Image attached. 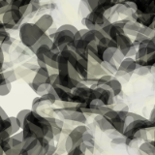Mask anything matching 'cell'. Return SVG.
<instances>
[{
    "label": "cell",
    "instance_id": "cell-1",
    "mask_svg": "<svg viewBox=\"0 0 155 155\" xmlns=\"http://www.w3.org/2000/svg\"><path fill=\"white\" fill-rule=\"evenodd\" d=\"M45 34L41 28H39L35 23L24 22L19 26V39L24 46L30 48L40 40Z\"/></svg>",
    "mask_w": 155,
    "mask_h": 155
},
{
    "label": "cell",
    "instance_id": "cell-2",
    "mask_svg": "<svg viewBox=\"0 0 155 155\" xmlns=\"http://www.w3.org/2000/svg\"><path fill=\"white\" fill-rule=\"evenodd\" d=\"M74 35L75 34L69 30L56 31L53 37V43L51 46V51L54 52H60L65 48H72L74 50Z\"/></svg>",
    "mask_w": 155,
    "mask_h": 155
},
{
    "label": "cell",
    "instance_id": "cell-3",
    "mask_svg": "<svg viewBox=\"0 0 155 155\" xmlns=\"http://www.w3.org/2000/svg\"><path fill=\"white\" fill-rule=\"evenodd\" d=\"M109 22H110L109 18L107 17L104 13L98 11L97 9L92 10L86 17L82 18V24H84L87 29H97V30H101V29Z\"/></svg>",
    "mask_w": 155,
    "mask_h": 155
},
{
    "label": "cell",
    "instance_id": "cell-4",
    "mask_svg": "<svg viewBox=\"0 0 155 155\" xmlns=\"http://www.w3.org/2000/svg\"><path fill=\"white\" fill-rule=\"evenodd\" d=\"M23 18V15L19 9L11 5V8L2 15V22L5 29H15L18 24L21 23Z\"/></svg>",
    "mask_w": 155,
    "mask_h": 155
},
{
    "label": "cell",
    "instance_id": "cell-5",
    "mask_svg": "<svg viewBox=\"0 0 155 155\" xmlns=\"http://www.w3.org/2000/svg\"><path fill=\"white\" fill-rule=\"evenodd\" d=\"M155 52V42L151 38L145 39L140 44L137 48V54H136L135 58L136 59H140L149 54H152Z\"/></svg>",
    "mask_w": 155,
    "mask_h": 155
},
{
    "label": "cell",
    "instance_id": "cell-6",
    "mask_svg": "<svg viewBox=\"0 0 155 155\" xmlns=\"http://www.w3.org/2000/svg\"><path fill=\"white\" fill-rule=\"evenodd\" d=\"M138 64L137 60L135 57H125L122 62L118 65V71L122 72L124 75H130L132 76L135 71L137 70Z\"/></svg>",
    "mask_w": 155,
    "mask_h": 155
},
{
    "label": "cell",
    "instance_id": "cell-7",
    "mask_svg": "<svg viewBox=\"0 0 155 155\" xmlns=\"http://www.w3.org/2000/svg\"><path fill=\"white\" fill-rule=\"evenodd\" d=\"M115 42H116V44H117L118 50L123 53L125 57H126V55H127L128 51L131 50V48L134 46L133 40L130 38L129 35H127V34H125V33L121 34V35H119L117 38H116Z\"/></svg>",
    "mask_w": 155,
    "mask_h": 155
},
{
    "label": "cell",
    "instance_id": "cell-8",
    "mask_svg": "<svg viewBox=\"0 0 155 155\" xmlns=\"http://www.w3.org/2000/svg\"><path fill=\"white\" fill-rule=\"evenodd\" d=\"M138 14H155V0H135Z\"/></svg>",
    "mask_w": 155,
    "mask_h": 155
},
{
    "label": "cell",
    "instance_id": "cell-9",
    "mask_svg": "<svg viewBox=\"0 0 155 155\" xmlns=\"http://www.w3.org/2000/svg\"><path fill=\"white\" fill-rule=\"evenodd\" d=\"M103 37H104L103 33L100 30H97V29H88V31L84 34V36L82 37V39H84L89 46L97 48L100 40Z\"/></svg>",
    "mask_w": 155,
    "mask_h": 155
},
{
    "label": "cell",
    "instance_id": "cell-10",
    "mask_svg": "<svg viewBox=\"0 0 155 155\" xmlns=\"http://www.w3.org/2000/svg\"><path fill=\"white\" fill-rule=\"evenodd\" d=\"M88 68H89V60L88 58L86 57H82L79 55V58H78L77 64L75 66V69L77 70V72L79 73L80 77L81 78V80L85 79V78L88 76Z\"/></svg>",
    "mask_w": 155,
    "mask_h": 155
},
{
    "label": "cell",
    "instance_id": "cell-11",
    "mask_svg": "<svg viewBox=\"0 0 155 155\" xmlns=\"http://www.w3.org/2000/svg\"><path fill=\"white\" fill-rule=\"evenodd\" d=\"M35 24L47 33L51 26H53V18L50 14H44L35 21Z\"/></svg>",
    "mask_w": 155,
    "mask_h": 155
},
{
    "label": "cell",
    "instance_id": "cell-12",
    "mask_svg": "<svg viewBox=\"0 0 155 155\" xmlns=\"http://www.w3.org/2000/svg\"><path fill=\"white\" fill-rule=\"evenodd\" d=\"M137 13V12H136ZM136 21L142 26L154 28L155 25V14H138Z\"/></svg>",
    "mask_w": 155,
    "mask_h": 155
},
{
    "label": "cell",
    "instance_id": "cell-13",
    "mask_svg": "<svg viewBox=\"0 0 155 155\" xmlns=\"http://www.w3.org/2000/svg\"><path fill=\"white\" fill-rule=\"evenodd\" d=\"M94 122L99 127V129L101 131H103V132H110V131L114 130L111 123L105 117L104 115L96 114L94 117Z\"/></svg>",
    "mask_w": 155,
    "mask_h": 155
},
{
    "label": "cell",
    "instance_id": "cell-14",
    "mask_svg": "<svg viewBox=\"0 0 155 155\" xmlns=\"http://www.w3.org/2000/svg\"><path fill=\"white\" fill-rule=\"evenodd\" d=\"M119 1L120 0H99L98 6L96 7V9L98 11L104 13L107 16V13L114 9L116 5L119 3Z\"/></svg>",
    "mask_w": 155,
    "mask_h": 155
},
{
    "label": "cell",
    "instance_id": "cell-15",
    "mask_svg": "<svg viewBox=\"0 0 155 155\" xmlns=\"http://www.w3.org/2000/svg\"><path fill=\"white\" fill-rule=\"evenodd\" d=\"M140 27H142V25L139 24L137 21H130L129 22H127L125 24L124 32H125V34H127V35H129V36L135 37L140 32Z\"/></svg>",
    "mask_w": 155,
    "mask_h": 155
},
{
    "label": "cell",
    "instance_id": "cell-16",
    "mask_svg": "<svg viewBox=\"0 0 155 155\" xmlns=\"http://www.w3.org/2000/svg\"><path fill=\"white\" fill-rule=\"evenodd\" d=\"M88 74L90 76H93L95 78H99L103 76L104 74H107V72L104 70L100 63H91L89 62V68H88Z\"/></svg>",
    "mask_w": 155,
    "mask_h": 155
},
{
    "label": "cell",
    "instance_id": "cell-17",
    "mask_svg": "<svg viewBox=\"0 0 155 155\" xmlns=\"http://www.w3.org/2000/svg\"><path fill=\"white\" fill-rule=\"evenodd\" d=\"M52 43H53V40L50 37V35H48V33H45L44 35L41 37V39L39 40L35 45H34L33 47L30 48V51L33 52V53H35L36 51L38 50V48L39 47H41L42 45H48V46H52Z\"/></svg>",
    "mask_w": 155,
    "mask_h": 155
},
{
    "label": "cell",
    "instance_id": "cell-18",
    "mask_svg": "<svg viewBox=\"0 0 155 155\" xmlns=\"http://www.w3.org/2000/svg\"><path fill=\"white\" fill-rule=\"evenodd\" d=\"M115 11L117 12L118 14L120 15H124V16L126 17H130L131 15H132L135 11L134 10H132L131 8H129L127 5H126L125 1L124 0H120L119 3L115 6Z\"/></svg>",
    "mask_w": 155,
    "mask_h": 155
},
{
    "label": "cell",
    "instance_id": "cell-19",
    "mask_svg": "<svg viewBox=\"0 0 155 155\" xmlns=\"http://www.w3.org/2000/svg\"><path fill=\"white\" fill-rule=\"evenodd\" d=\"M108 84L110 87V89L113 91V93L115 97L118 96L121 92H122V84H121V82L119 81L117 78L114 77L113 79L108 82Z\"/></svg>",
    "mask_w": 155,
    "mask_h": 155
},
{
    "label": "cell",
    "instance_id": "cell-20",
    "mask_svg": "<svg viewBox=\"0 0 155 155\" xmlns=\"http://www.w3.org/2000/svg\"><path fill=\"white\" fill-rule=\"evenodd\" d=\"M102 67L104 68V70L108 73V74L110 75H114L115 72L117 71L118 69V65L114 60H110V61H103L101 63Z\"/></svg>",
    "mask_w": 155,
    "mask_h": 155
},
{
    "label": "cell",
    "instance_id": "cell-21",
    "mask_svg": "<svg viewBox=\"0 0 155 155\" xmlns=\"http://www.w3.org/2000/svg\"><path fill=\"white\" fill-rule=\"evenodd\" d=\"M140 150L147 155H155V145L150 140H147L140 144Z\"/></svg>",
    "mask_w": 155,
    "mask_h": 155
},
{
    "label": "cell",
    "instance_id": "cell-22",
    "mask_svg": "<svg viewBox=\"0 0 155 155\" xmlns=\"http://www.w3.org/2000/svg\"><path fill=\"white\" fill-rule=\"evenodd\" d=\"M114 76L113 75H110V74H104L103 76H101L98 78V80H97V82H96V84H93V85H91L90 87H92V88H95V87L97 86H101V85H103V84H108V82L113 79Z\"/></svg>",
    "mask_w": 155,
    "mask_h": 155
},
{
    "label": "cell",
    "instance_id": "cell-23",
    "mask_svg": "<svg viewBox=\"0 0 155 155\" xmlns=\"http://www.w3.org/2000/svg\"><path fill=\"white\" fill-rule=\"evenodd\" d=\"M31 110H28V109H24V110H21V111H18V114H17L16 117L18 118V122L21 123V129L23 127V124H24V120H25L27 114L30 113Z\"/></svg>",
    "mask_w": 155,
    "mask_h": 155
},
{
    "label": "cell",
    "instance_id": "cell-24",
    "mask_svg": "<svg viewBox=\"0 0 155 155\" xmlns=\"http://www.w3.org/2000/svg\"><path fill=\"white\" fill-rule=\"evenodd\" d=\"M9 118L11 120V123H12V131H13V135H14V134L18 133V131L21 129V126L16 116H9Z\"/></svg>",
    "mask_w": 155,
    "mask_h": 155
},
{
    "label": "cell",
    "instance_id": "cell-25",
    "mask_svg": "<svg viewBox=\"0 0 155 155\" xmlns=\"http://www.w3.org/2000/svg\"><path fill=\"white\" fill-rule=\"evenodd\" d=\"M12 89L11 82H6L2 85H0V96H7Z\"/></svg>",
    "mask_w": 155,
    "mask_h": 155
},
{
    "label": "cell",
    "instance_id": "cell-26",
    "mask_svg": "<svg viewBox=\"0 0 155 155\" xmlns=\"http://www.w3.org/2000/svg\"><path fill=\"white\" fill-rule=\"evenodd\" d=\"M4 75H5V78H6V80L8 82H14L17 81V76H16V72H15L13 69L11 70H7L4 72Z\"/></svg>",
    "mask_w": 155,
    "mask_h": 155
},
{
    "label": "cell",
    "instance_id": "cell-27",
    "mask_svg": "<svg viewBox=\"0 0 155 155\" xmlns=\"http://www.w3.org/2000/svg\"><path fill=\"white\" fill-rule=\"evenodd\" d=\"M140 33L143 34L148 38H152L155 35V30L154 28H150V27H145V26H142L140 29Z\"/></svg>",
    "mask_w": 155,
    "mask_h": 155
},
{
    "label": "cell",
    "instance_id": "cell-28",
    "mask_svg": "<svg viewBox=\"0 0 155 155\" xmlns=\"http://www.w3.org/2000/svg\"><path fill=\"white\" fill-rule=\"evenodd\" d=\"M0 147H1V148L3 149L4 153L8 151V150H10L12 147H13V144H12V138L10 137L9 139H6L4 140L3 142L0 143Z\"/></svg>",
    "mask_w": 155,
    "mask_h": 155
},
{
    "label": "cell",
    "instance_id": "cell-29",
    "mask_svg": "<svg viewBox=\"0 0 155 155\" xmlns=\"http://www.w3.org/2000/svg\"><path fill=\"white\" fill-rule=\"evenodd\" d=\"M61 30H69V31H72L73 33H76L79 29H78L75 25H73V24H70V23H65V24H62L59 27H57V31H61Z\"/></svg>",
    "mask_w": 155,
    "mask_h": 155
},
{
    "label": "cell",
    "instance_id": "cell-30",
    "mask_svg": "<svg viewBox=\"0 0 155 155\" xmlns=\"http://www.w3.org/2000/svg\"><path fill=\"white\" fill-rule=\"evenodd\" d=\"M81 2H82L84 4H85L87 7H88L89 11L91 12L92 10L96 9V7L98 6L99 0H81Z\"/></svg>",
    "mask_w": 155,
    "mask_h": 155
},
{
    "label": "cell",
    "instance_id": "cell-31",
    "mask_svg": "<svg viewBox=\"0 0 155 155\" xmlns=\"http://www.w3.org/2000/svg\"><path fill=\"white\" fill-rule=\"evenodd\" d=\"M135 74H137L139 76H145L150 74V70L149 67L147 66H138L137 70L135 71Z\"/></svg>",
    "mask_w": 155,
    "mask_h": 155
},
{
    "label": "cell",
    "instance_id": "cell-32",
    "mask_svg": "<svg viewBox=\"0 0 155 155\" xmlns=\"http://www.w3.org/2000/svg\"><path fill=\"white\" fill-rule=\"evenodd\" d=\"M125 58V56H124V54L122 52H121L119 50H117L115 51V53H114V58H113V60L116 63L117 65H119L121 62H122V60Z\"/></svg>",
    "mask_w": 155,
    "mask_h": 155
},
{
    "label": "cell",
    "instance_id": "cell-33",
    "mask_svg": "<svg viewBox=\"0 0 155 155\" xmlns=\"http://www.w3.org/2000/svg\"><path fill=\"white\" fill-rule=\"evenodd\" d=\"M126 143V138L123 135H121V137H115L111 140V143L114 144H125Z\"/></svg>",
    "mask_w": 155,
    "mask_h": 155
},
{
    "label": "cell",
    "instance_id": "cell-34",
    "mask_svg": "<svg viewBox=\"0 0 155 155\" xmlns=\"http://www.w3.org/2000/svg\"><path fill=\"white\" fill-rule=\"evenodd\" d=\"M110 27H111V22H109L108 24H106V25L102 28L100 31L103 33L104 36L109 37V33H110Z\"/></svg>",
    "mask_w": 155,
    "mask_h": 155
},
{
    "label": "cell",
    "instance_id": "cell-35",
    "mask_svg": "<svg viewBox=\"0 0 155 155\" xmlns=\"http://www.w3.org/2000/svg\"><path fill=\"white\" fill-rule=\"evenodd\" d=\"M31 6H32V10L33 13L36 12L37 10L40 8V0H31Z\"/></svg>",
    "mask_w": 155,
    "mask_h": 155
},
{
    "label": "cell",
    "instance_id": "cell-36",
    "mask_svg": "<svg viewBox=\"0 0 155 155\" xmlns=\"http://www.w3.org/2000/svg\"><path fill=\"white\" fill-rule=\"evenodd\" d=\"M12 138L14 139H16V140H21V142H23V133H22V131H21V132H18L16 133V134H14L13 136H11Z\"/></svg>",
    "mask_w": 155,
    "mask_h": 155
},
{
    "label": "cell",
    "instance_id": "cell-37",
    "mask_svg": "<svg viewBox=\"0 0 155 155\" xmlns=\"http://www.w3.org/2000/svg\"><path fill=\"white\" fill-rule=\"evenodd\" d=\"M6 82H8V81L6 80V78H5L4 72H1V73H0V85L6 84Z\"/></svg>",
    "mask_w": 155,
    "mask_h": 155
},
{
    "label": "cell",
    "instance_id": "cell-38",
    "mask_svg": "<svg viewBox=\"0 0 155 155\" xmlns=\"http://www.w3.org/2000/svg\"><path fill=\"white\" fill-rule=\"evenodd\" d=\"M0 115H1V117H2L3 119H6V118L9 117L8 114H6V111H5V110H3V108H2L1 106H0Z\"/></svg>",
    "mask_w": 155,
    "mask_h": 155
},
{
    "label": "cell",
    "instance_id": "cell-39",
    "mask_svg": "<svg viewBox=\"0 0 155 155\" xmlns=\"http://www.w3.org/2000/svg\"><path fill=\"white\" fill-rule=\"evenodd\" d=\"M0 155H5V154H4V151H3V149L1 148V147H0Z\"/></svg>",
    "mask_w": 155,
    "mask_h": 155
},
{
    "label": "cell",
    "instance_id": "cell-40",
    "mask_svg": "<svg viewBox=\"0 0 155 155\" xmlns=\"http://www.w3.org/2000/svg\"><path fill=\"white\" fill-rule=\"evenodd\" d=\"M153 139L155 140V129L153 130Z\"/></svg>",
    "mask_w": 155,
    "mask_h": 155
},
{
    "label": "cell",
    "instance_id": "cell-41",
    "mask_svg": "<svg viewBox=\"0 0 155 155\" xmlns=\"http://www.w3.org/2000/svg\"><path fill=\"white\" fill-rule=\"evenodd\" d=\"M54 155H61V154H59V153H58V152H56V153H55Z\"/></svg>",
    "mask_w": 155,
    "mask_h": 155
},
{
    "label": "cell",
    "instance_id": "cell-42",
    "mask_svg": "<svg viewBox=\"0 0 155 155\" xmlns=\"http://www.w3.org/2000/svg\"><path fill=\"white\" fill-rule=\"evenodd\" d=\"M2 119H3V118H2V117H1V115H0V121H1V120H2Z\"/></svg>",
    "mask_w": 155,
    "mask_h": 155
},
{
    "label": "cell",
    "instance_id": "cell-43",
    "mask_svg": "<svg viewBox=\"0 0 155 155\" xmlns=\"http://www.w3.org/2000/svg\"><path fill=\"white\" fill-rule=\"evenodd\" d=\"M153 66H154V67H155V64H154V65H153Z\"/></svg>",
    "mask_w": 155,
    "mask_h": 155
}]
</instances>
